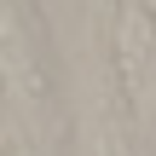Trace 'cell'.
Segmentation results:
<instances>
[{
	"label": "cell",
	"instance_id": "1",
	"mask_svg": "<svg viewBox=\"0 0 156 156\" xmlns=\"http://www.w3.org/2000/svg\"><path fill=\"white\" fill-rule=\"evenodd\" d=\"M151 6H156V0H151Z\"/></svg>",
	"mask_w": 156,
	"mask_h": 156
}]
</instances>
